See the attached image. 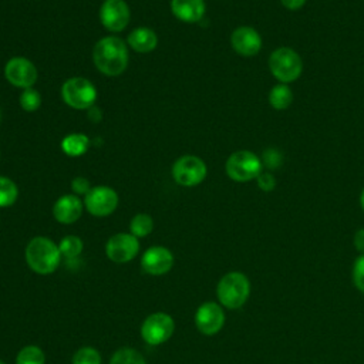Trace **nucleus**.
I'll return each instance as SVG.
<instances>
[{
  "instance_id": "f257e3e1",
  "label": "nucleus",
  "mask_w": 364,
  "mask_h": 364,
  "mask_svg": "<svg viewBox=\"0 0 364 364\" xmlns=\"http://www.w3.org/2000/svg\"><path fill=\"white\" fill-rule=\"evenodd\" d=\"M128 58L127 44L118 37H104L94 46V64L105 75L115 77L122 74L128 65Z\"/></svg>"
},
{
  "instance_id": "f03ea898",
  "label": "nucleus",
  "mask_w": 364,
  "mask_h": 364,
  "mask_svg": "<svg viewBox=\"0 0 364 364\" xmlns=\"http://www.w3.org/2000/svg\"><path fill=\"white\" fill-rule=\"evenodd\" d=\"M24 256L28 267L37 274L53 273L61 262L58 245L44 236L33 237L26 246Z\"/></svg>"
},
{
  "instance_id": "7ed1b4c3",
  "label": "nucleus",
  "mask_w": 364,
  "mask_h": 364,
  "mask_svg": "<svg viewBox=\"0 0 364 364\" xmlns=\"http://www.w3.org/2000/svg\"><path fill=\"white\" fill-rule=\"evenodd\" d=\"M216 296L219 303L229 309H240L250 296V282L242 272L226 273L216 286Z\"/></svg>"
},
{
  "instance_id": "20e7f679",
  "label": "nucleus",
  "mask_w": 364,
  "mask_h": 364,
  "mask_svg": "<svg viewBox=\"0 0 364 364\" xmlns=\"http://www.w3.org/2000/svg\"><path fill=\"white\" fill-rule=\"evenodd\" d=\"M269 68L276 80L283 84H289L300 77L303 63L293 48L279 47L269 57Z\"/></svg>"
},
{
  "instance_id": "39448f33",
  "label": "nucleus",
  "mask_w": 364,
  "mask_h": 364,
  "mask_svg": "<svg viewBox=\"0 0 364 364\" xmlns=\"http://www.w3.org/2000/svg\"><path fill=\"white\" fill-rule=\"evenodd\" d=\"M226 173L236 182H247L256 179L262 172V161L252 151H236L233 152L225 165Z\"/></svg>"
},
{
  "instance_id": "423d86ee",
  "label": "nucleus",
  "mask_w": 364,
  "mask_h": 364,
  "mask_svg": "<svg viewBox=\"0 0 364 364\" xmlns=\"http://www.w3.org/2000/svg\"><path fill=\"white\" fill-rule=\"evenodd\" d=\"M61 97L67 105L75 109L92 108L97 100V90L92 82L82 77H73L61 87Z\"/></svg>"
},
{
  "instance_id": "0eeeda50",
  "label": "nucleus",
  "mask_w": 364,
  "mask_h": 364,
  "mask_svg": "<svg viewBox=\"0 0 364 364\" xmlns=\"http://www.w3.org/2000/svg\"><path fill=\"white\" fill-rule=\"evenodd\" d=\"M206 172L205 162L195 155H183L172 166V176L182 186L199 185L206 178Z\"/></svg>"
},
{
  "instance_id": "6e6552de",
  "label": "nucleus",
  "mask_w": 364,
  "mask_h": 364,
  "mask_svg": "<svg viewBox=\"0 0 364 364\" xmlns=\"http://www.w3.org/2000/svg\"><path fill=\"white\" fill-rule=\"evenodd\" d=\"M175 330L173 318L166 313H154L149 314L142 326H141V336L144 341L151 346H159L171 338Z\"/></svg>"
},
{
  "instance_id": "1a4fd4ad",
  "label": "nucleus",
  "mask_w": 364,
  "mask_h": 364,
  "mask_svg": "<svg viewBox=\"0 0 364 364\" xmlns=\"http://www.w3.org/2000/svg\"><path fill=\"white\" fill-rule=\"evenodd\" d=\"M84 205L87 210L94 216H108L111 215L118 206V195L109 186H94L85 195Z\"/></svg>"
},
{
  "instance_id": "9d476101",
  "label": "nucleus",
  "mask_w": 364,
  "mask_h": 364,
  "mask_svg": "<svg viewBox=\"0 0 364 364\" xmlns=\"http://www.w3.org/2000/svg\"><path fill=\"white\" fill-rule=\"evenodd\" d=\"M139 252V242L132 233H117L105 245V253L114 263L131 262Z\"/></svg>"
},
{
  "instance_id": "9b49d317",
  "label": "nucleus",
  "mask_w": 364,
  "mask_h": 364,
  "mask_svg": "<svg viewBox=\"0 0 364 364\" xmlns=\"http://www.w3.org/2000/svg\"><path fill=\"white\" fill-rule=\"evenodd\" d=\"M4 77L14 87L31 88L37 81V68L24 57H13L6 63Z\"/></svg>"
},
{
  "instance_id": "f8f14e48",
  "label": "nucleus",
  "mask_w": 364,
  "mask_h": 364,
  "mask_svg": "<svg viewBox=\"0 0 364 364\" xmlns=\"http://www.w3.org/2000/svg\"><path fill=\"white\" fill-rule=\"evenodd\" d=\"M131 18V11L124 0H105L100 9V20L102 26L112 31H122Z\"/></svg>"
},
{
  "instance_id": "ddd939ff",
  "label": "nucleus",
  "mask_w": 364,
  "mask_h": 364,
  "mask_svg": "<svg viewBox=\"0 0 364 364\" xmlns=\"http://www.w3.org/2000/svg\"><path fill=\"white\" fill-rule=\"evenodd\" d=\"M225 324V311L215 301L202 303L195 313V326L205 336H213Z\"/></svg>"
},
{
  "instance_id": "4468645a",
  "label": "nucleus",
  "mask_w": 364,
  "mask_h": 364,
  "mask_svg": "<svg viewBox=\"0 0 364 364\" xmlns=\"http://www.w3.org/2000/svg\"><path fill=\"white\" fill-rule=\"evenodd\" d=\"M173 264V255L164 246H151L141 257V267L152 276L168 273Z\"/></svg>"
},
{
  "instance_id": "2eb2a0df",
  "label": "nucleus",
  "mask_w": 364,
  "mask_h": 364,
  "mask_svg": "<svg viewBox=\"0 0 364 364\" xmlns=\"http://www.w3.org/2000/svg\"><path fill=\"white\" fill-rule=\"evenodd\" d=\"M230 44L237 54L252 57L260 51L262 37L253 27L240 26L233 30L230 36Z\"/></svg>"
},
{
  "instance_id": "dca6fc26",
  "label": "nucleus",
  "mask_w": 364,
  "mask_h": 364,
  "mask_svg": "<svg viewBox=\"0 0 364 364\" xmlns=\"http://www.w3.org/2000/svg\"><path fill=\"white\" fill-rule=\"evenodd\" d=\"M82 206L84 205L77 195H63L55 200L53 206V215L57 222L70 225L80 219Z\"/></svg>"
},
{
  "instance_id": "f3484780",
  "label": "nucleus",
  "mask_w": 364,
  "mask_h": 364,
  "mask_svg": "<svg viewBox=\"0 0 364 364\" xmlns=\"http://www.w3.org/2000/svg\"><path fill=\"white\" fill-rule=\"evenodd\" d=\"M171 10L173 16L185 23L199 21L206 10L203 0H172Z\"/></svg>"
},
{
  "instance_id": "a211bd4d",
  "label": "nucleus",
  "mask_w": 364,
  "mask_h": 364,
  "mask_svg": "<svg viewBox=\"0 0 364 364\" xmlns=\"http://www.w3.org/2000/svg\"><path fill=\"white\" fill-rule=\"evenodd\" d=\"M128 44L136 53H149L158 44V37L148 27H136L128 36Z\"/></svg>"
},
{
  "instance_id": "6ab92c4d",
  "label": "nucleus",
  "mask_w": 364,
  "mask_h": 364,
  "mask_svg": "<svg viewBox=\"0 0 364 364\" xmlns=\"http://www.w3.org/2000/svg\"><path fill=\"white\" fill-rule=\"evenodd\" d=\"M291 102H293V92L289 88V85L280 82V84H276L270 90V92H269V104L274 109H277V111L287 109Z\"/></svg>"
},
{
  "instance_id": "aec40b11",
  "label": "nucleus",
  "mask_w": 364,
  "mask_h": 364,
  "mask_svg": "<svg viewBox=\"0 0 364 364\" xmlns=\"http://www.w3.org/2000/svg\"><path fill=\"white\" fill-rule=\"evenodd\" d=\"M90 139L84 134H70L61 141V148L68 156H81L88 149Z\"/></svg>"
},
{
  "instance_id": "412c9836",
  "label": "nucleus",
  "mask_w": 364,
  "mask_h": 364,
  "mask_svg": "<svg viewBox=\"0 0 364 364\" xmlns=\"http://www.w3.org/2000/svg\"><path fill=\"white\" fill-rule=\"evenodd\" d=\"M129 229L135 237H145L152 232L154 220L148 213H138L132 218Z\"/></svg>"
},
{
  "instance_id": "4be33fe9",
  "label": "nucleus",
  "mask_w": 364,
  "mask_h": 364,
  "mask_svg": "<svg viewBox=\"0 0 364 364\" xmlns=\"http://www.w3.org/2000/svg\"><path fill=\"white\" fill-rule=\"evenodd\" d=\"M82 240L75 235H68L63 237L58 243V249L61 252V256L67 259H75L82 252Z\"/></svg>"
},
{
  "instance_id": "5701e85b",
  "label": "nucleus",
  "mask_w": 364,
  "mask_h": 364,
  "mask_svg": "<svg viewBox=\"0 0 364 364\" xmlns=\"http://www.w3.org/2000/svg\"><path fill=\"white\" fill-rule=\"evenodd\" d=\"M18 196V189L17 185L6 178V176H0V208H7L11 206Z\"/></svg>"
},
{
  "instance_id": "b1692460",
  "label": "nucleus",
  "mask_w": 364,
  "mask_h": 364,
  "mask_svg": "<svg viewBox=\"0 0 364 364\" xmlns=\"http://www.w3.org/2000/svg\"><path fill=\"white\" fill-rule=\"evenodd\" d=\"M109 364H145V358L135 348L124 347L112 354Z\"/></svg>"
},
{
  "instance_id": "393cba45",
  "label": "nucleus",
  "mask_w": 364,
  "mask_h": 364,
  "mask_svg": "<svg viewBox=\"0 0 364 364\" xmlns=\"http://www.w3.org/2000/svg\"><path fill=\"white\" fill-rule=\"evenodd\" d=\"M44 363H46L44 353L37 346L23 347L16 357V364H44Z\"/></svg>"
},
{
  "instance_id": "a878e982",
  "label": "nucleus",
  "mask_w": 364,
  "mask_h": 364,
  "mask_svg": "<svg viewBox=\"0 0 364 364\" xmlns=\"http://www.w3.org/2000/svg\"><path fill=\"white\" fill-rule=\"evenodd\" d=\"M73 364H101V355L92 347H81L74 354Z\"/></svg>"
},
{
  "instance_id": "bb28decb",
  "label": "nucleus",
  "mask_w": 364,
  "mask_h": 364,
  "mask_svg": "<svg viewBox=\"0 0 364 364\" xmlns=\"http://www.w3.org/2000/svg\"><path fill=\"white\" fill-rule=\"evenodd\" d=\"M41 104V97L40 92L33 90V88H26L21 95H20V105L24 111H36Z\"/></svg>"
},
{
  "instance_id": "cd10ccee",
  "label": "nucleus",
  "mask_w": 364,
  "mask_h": 364,
  "mask_svg": "<svg viewBox=\"0 0 364 364\" xmlns=\"http://www.w3.org/2000/svg\"><path fill=\"white\" fill-rule=\"evenodd\" d=\"M262 164L269 169H277L283 161V155L276 148H267L262 154Z\"/></svg>"
},
{
  "instance_id": "c85d7f7f",
  "label": "nucleus",
  "mask_w": 364,
  "mask_h": 364,
  "mask_svg": "<svg viewBox=\"0 0 364 364\" xmlns=\"http://www.w3.org/2000/svg\"><path fill=\"white\" fill-rule=\"evenodd\" d=\"M353 283L354 286L361 291L364 293V255H360L354 264H353Z\"/></svg>"
},
{
  "instance_id": "c756f323",
  "label": "nucleus",
  "mask_w": 364,
  "mask_h": 364,
  "mask_svg": "<svg viewBox=\"0 0 364 364\" xmlns=\"http://www.w3.org/2000/svg\"><path fill=\"white\" fill-rule=\"evenodd\" d=\"M256 182H257V186L264 191V192H270L274 189L276 186V179L273 178L272 173L269 172H260L259 176L256 178Z\"/></svg>"
},
{
  "instance_id": "7c9ffc66",
  "label": "nucleus",
  "mask_w": 364,
  "mask_h": 364,
  "mask_svg": "<svg viewBox=\"0 0 364 364\" xmlns=\"http://www.w3.org/2000/svg\"><path fill=\"white\" fill-rule=\"evenodd\" d=\"M71 189L77 193V195H87L91 189L90 186V181L85 179L84 176H77L71 181Z\"/></svg>"
},
{
  "instance_id": "2f4dec72",
  "label": "nucleus",
  "mask_w": 364,
  "mask_h": 364,
  "mask_svg": "<svg viewBox=\"0 0 364 364\" xmlns=\"http://www.w3.org/2000/svg\"><path fill=\"white\" fill-rule=\"evenodd\" d=\"M354 247L357 249V252H360V255H364V228L358 229L354 235Z\"/></svg>"
},
{
  "instance_id": "473e14b6",
  "label": "nucleus",
  "mask_w": 364,
  "mask_h": 364,
  "mask_svg": "<svg viewBox=\"0 0 364 364\" xmlns=\"http://www.w3.org/2000/svg\"><path fill=\"white\" fill-rule=\"evenodd\" d=\"M280 1L289 10H299L306 3V0H280Z\"/></svg>"
},
{
  "instance_id": "72a5a7b5",
  "label": "nucleus",
  "mask_w": 364,
  "mask_h": 364,
  "mask_svg": "<svg viewBox=\"0 0 364 364\" xmlns=\"http://www.w3.org/2000/svg\"><path fill=\"white\" fill-rule=\"evenodd\" d=\"M360 206L364 210V189L361 191V195H360Z\"/></svg>"
},
{
  "instance_id": "f704fd0d",
  "label": "nucleus",
  "mask_w": 364,
  "mask_h": 364,
  "mask_svg": "<svg viewBox=\"0 0 364 364\" xmlns=\"http://www.w3.org/2000/svg\"><path fill=\"white\" fill-rule=\"evenodd\" d=\"M0 119H1V111H0Z\"/></svg>"
},
{
  "instance_id": "c9c22d12",
  "label": "nucleus",
  "mask_w": 364,
  "mask_h": 364,
  "mask_svg": "<svg viewBox=\"0 0 364 364\" xmlns=\"http://www.w3.org/2000/svg\"><path fill=\"white\" fill-rule=\"evenodd\" d=\"M0 364H4V363H3V361H1V360H0Z\"/></svg>"
}]
</instances>
